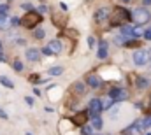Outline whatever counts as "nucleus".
Returning a JSON list of instances; mask_svg holds the SVG:
<instances>
[{
  "label": "nucleus",
  "instance_id": "f257e3e1",
  "mask_svg": "<svg viewBox=\"0 0 151 135\" xmlns=\"http://www.w3.org/2000/svg\"><path fill=\"white\" fill-rule=\"evenodd\" d=\"M130 19H132V14L121 5L114 7L113 12L109 14V25L111 27H121V25H125V21H130Z\"/></svg>",
  "mask_w": 151,
  "mask_h": 135
},
{
  "label": "nucleus",
  "instance_id": "f03ea898",
  "mask_svg": "<svg viewBox=\"0 0 151 135\" xmlns=\"http://www.w3.org/2000/svg\"><path fill=\"white\" fill-rule=\"evenodd\" d=\"M42 21V16H40V12L37 11H27V14L23 16V18H19V25L23 27V28H28V30H32V28H35L39 23Z\"/></svg>",
  "mask_w": 151,
  "mask_h": 135
},
{
  "label": "nucleus",
  "instance_id": "7ed1b4c3",
  "mask_svg": "<svg viewBox=\"0 0 151 135\" xmlns=\"http://www.w3.org/2000/svg\"><path fill=\"white\" fill-rule=\"evenodd\" d=\"M132 19H134L137 25H146L151 19V14L146 7H137V9L132 12Z\"/></svg>",
  "mask_w": 151,
  "mask_h": 135
},
{
  "label": "nucleus",
  "instance_id": "20e7f679",
  "mask_svg": "<svg viewBox=\"0 0 151 135\" xmlns=\"http://www.w3.org/2000/svg\"><path fill=\"white\" fill-rule=\"evenodd\" d=\"M100 112H102L100 98H91L90 100V109H88V116L90 118H97V116H100Z\"/></svg>",
  "mask_w": 151,
  "mask_h": 135
},
{
  "label": "nucleus",
  "instance_id": "39448f33",
  "mask_svg": "<svg viewBox=\"0 0 151 135\" xmlns=\"http://www.w3.org/2000/svg\"><path fill=\"white\" fill-rule=\"evenodd\" d=\"M109 9L107 7H102V9H99L97 12H95V23L97 25H106V23H109Z\"/></svg>",
  "mask_w": 151,
  "mask_h": 135
},
{
  "label": "nucleus",
  "instance_id": "423d86ee",
  "mask_svg": "<svg viewBox=\"0 0 151 135\" xmlns=\"http://www.w3.org/2000/svg\"><path fill=\"white\" fill-rule=\"evenodd\" d=\"M109 97H111L114 102H121L128 97V93H127L125 88H111V90H109Z\"/></svg>",
  "mask_w": 151,
  "mask_h": 135
},
{
  "label": "nucleus",
  "instance_id": "0eeeda50",
  "mask_svg": "<svg viewBox=\"0 0 151 135\" xmlns=\"http://www.w3.org/2000/svg\"><path fill=\"white\" fill-rule=\"evenodd\" d=\"M148 60H150V53H146V51H142V49H139V51L134 53V63H135V65L142 67V65L148 63Z\"/></svg>",
  "mask_w": 151,
  "mask_h": 135
},
{
  "label": "nucleus",
  "instance_id": "6e6552de",
  "mask_svg": "<svg viewBox=\"0 0 151 135\" xmlns=\"http://www.w3.org/2000/svg\"><path fill=\"white\" fill-rule=\"evenodd\" d=\"M88 112L86 111H83V112H77V114H74L70 119H72V123H74L76 126H83V125H86V121H88Z\"/></svg>",
  "mask_w": 151,
  "mask_h": 135
},
{
  "label": "nucleus",
  "instance_id": "1a4fd4ad",
  "mask_svg": "<svg viewBox=\"0 0 151 135\" xmlns=\"http://www.w3.org/2000/svg\"><path fill=\"white\" fill-rule=\"evenodd\" d=\"M53 25L58 27V28H65V25H67V16L62 14V12H53Z\"/></svg>",
  "mask_w": 151,
  "mask_h": 135
},
{
  "label": "nucleus",
  "instance_id": "9d476101",
  "mask_svg": "<svg viewBox=\"0 0 151 135\" xmlns=\"http://www.w3.org/2000/svg\"><path fill=\"white\" fill-rule=\"evenodd\" d=\"M70 93L76 95V97H83V95L86 93V86H84V83H74V84H72Z\"/></svg>",
  "mask_w": 151,
  "mask_h": 135
},
{
  "label": "nucleus",
  "instance_id": "9b49d317",
  "mask_svg": "<svg viewBox=\"0 0 151 135\" xmlns=\"http://www.w3.org/2000/svg\"><path fill=\"white\" fill-rule=\"evenodd\" d=\"M86 83H88L91 88H99V86L102 84V79H100L97 74H88V77H86Z\"/></svg>",
  "mask_w": 151,
  "mask_h": 135
},
{
  "label": "nucleus",
  "instance_id": "f8f14e48",
  "mask_svg": "<svg viewBox=\"0 0 151 135\" xmlns=\"http://www.w3.org/2000/svg\"><path fill=\"white\" fill-rule=\"evenodd\" d=\"M27 60H30V62H39V60H40V51H39V49H34V47L27 49Z\"/></svg>",
  "mask_w": 151,
  "mask_h": 135
},
{
  "label": "nucleus",
  "instance_id": "ddd939ff",
  "mask_svg": "<svg viewBox=\"0 0 151 135\" xmlns=\"http://www.w3.org/2000/svg\"><path fill=\"white\" fill-rule=\"evenodd\" d=\"M47 47L53 51V55H58V53H62V42L56 39V40H51L49 44H47Z\"/></svg>",
  "mask_w": 151,
  "mask_h": 135
},
{
  "label": "nucleus",
  "instance_id": "4468645a",
  "mask_svg": "<svg viewBox=\"0 0 151 135\" xmlns=\"http://www.w3.org/2000/svg\"><path fill=\"white\" fill-rule=\"evenodd\" d=\"M97 56H99L100 60H104V58H107V42H106V40H102V42H100V46H99V53H97Z\"/></svg>",
  "mask_w": 151,
  "mask_h": 135
},
{
  "label": "nucleus",
  "instance_id": "2eb2a0df",
  "mask_svg": "<svg viewBox=\"0 0 151 135\" xmlns=\"http://www.w3.org/2000/svg\"><path fill=\"white\" fill-rule=\"evenodd\" d=\"M135 84H137V88H139V90H144V88H148V86H150V81H148L146 77H137Z\"/></svg>",
  "mask_w": 151,
  "mask_h": 135
},
{
  "label": "nucleus",
  "instance_id": "dca6fc26",
  "mask_svg": "<svg viewBox=\"0 0 151 135\" xmlns=\"http://www.w3.org/2000/svg\"><path fill=\"white\" fill-rule=\"evenodd\" d=\"M0 84H4L5 88H9V90H12L14 88V83L9 79V77H5V75H0Z\"/></svg>",
  "mask_w": 151,
  "mask_h": 135
},
{
  "label": "nucleus",
  "instance_id": "f3484780",
  "mask_svg": "<svg viewBox=\"0 0 151 135\" xmlns=\"http://www.w3.org/2000/svg\"><path fill=\"white\" fill-rule=\"evenodd\" d=\"M7 25H9V18H7V14H0V30H5Z\"/></svg>",
  "mask_w": 151,
  "mask_h": 135
},
{
  "label": "nucleus",
  "instance_id": "a211bd4d",
  "mask_svg": "<svg viewBox=\"0 0 151 135\" xmlns=\"http://www.w3.org/2000/svg\"><path fill=\"white\" fill-rule=\"evenodd\" d=\"M121 35H123V37H125V35H127V37H132V35H134V28L128 27V25H123V28H121Z\"/></svg>",
  "mask_w": 151,
  "mask_h": 135
},
{
  "label": "nucleus",
  "instance_id": "6ab92c4d",
  "mask_svg": "<svg viewBox=\"0 0 151 135\" xmlns=\"http://www.w3.org/2000/svg\"><path fill=\"white\" fill-rule=\"evenodd\" d=\"M100 102H102V111H104V109H109L113 103H116V102H114L111 97H109V98H106V100H100Z\"/></svg>",
  "mask_w": 151,
  "mask_h": 135
},
{
  "label": "nucleus",
  "instance_id": "aec40b11",
  "mask_svg": "<svg viewBox=\"0 0 151 135\" xmlns=\"http://www.w3.org/2000/svg\"><path fill=\"white\" fill-rule=\"evenodd\" d=\"M47 74H49V75H60V74H63V68L62 67H53V68H49Z\"/></svg>",
  "mask_w": 151,
  "mask_h": 135
},
{
  "label": "nucleus",
  "instance_id": "412c9836",
  "mask_svg": "<svg viewBox=\"0 0 151 135\" xmlns=\"http://www.w3.org/2000/svg\"><path fill=\"white\" fill-rule=\"evenodd\" d=\"M34 37L40 40V39H44V37H46V32H44L42 28H35V30H34Z\"/></svg>",
  "mask_w": 151,
  "mask_h": 135
},
{
  "label": "nucleus",
  "instance_id": "4be33fe9",
  "mask_svg": "<svg viewBox=\"0 0 151 135\" xmlns=\"http://www.w3.org/2000/svg\"><path fill=\"white\" fill-rule=\"evenodd\" d=\"M141 42L139 40H125V47H139Z\"/></svg>",
  "mask_w": 151,
  "mask_h": 135
},
{
  "label": "nucleus",
  "instance_id": "5701e85b",
  "mask_svg": "<svg viewBox=\"0 0 151 135\" xmlns=\"http://www.w3.org/2000/svg\"><path fill=\"white\" fill-rule=\"evenodd\" d=\"M91 126H93V128H97V130H100V128H102V119H100L99 116H97V118H93V123H91Z\"/></svg>",
  "mask_w": 151,
  "mask_h": 135
},
{
  "label": "nucleus",
  "instance_id": "b1692460",
  "mask_svg": "<svg viewBox=\"0 0 151 135\" xmlns=\"http://www.w3.org/2000/svg\"><path fill=\"white\" fill-rule=\"evenodd\" d=\"M93 126H90V125H83V134L84 135H93Z\"/></svg>",
  "mask_w": 151,
  "mask_h": 135
},
{
  "label": "nucleus",
  "instance_id": "393cba45",
  "mask_svg": "<svg viewBox=\"0 0 151 135\" xmlns=\"http://www.w3.org/2000/svg\"><path fill=\"white\" fill-rule=\"evenodd\" d=\"M12 67H14L16 72H21V70H23V63H21L19 60H14V62H12Z\"/></svg>",
  "mask_w": 151,
  "mask_h": 135
},
{
  "label": "nucleus",
  "instance_id": "a878e982",
  "mask_svg": "<svg viewBox=\"0 0 151 135\" xmlns=\"http://www.w3.org/2000/svg\"><path fill=\"white\" fill-rule=\"evenodd\" d=\"M9 25H11V27H18V25H19V18H16V16L9 18Z\"/></svg>",
  "mask_w": 151,
  "mask_h": 135
},
{
  "label": "nucleus",
  "instance_id": "bb28decb",
  "mask_svg": "<svg viewBox=\"0 0 151 135\" xmlns=\"http://www.w3.org/2000/svg\"><path fill=\"white\" fill-rule=\"evenodd\" d=\"M142 34H144V30H142L141 27H137V28H134V37H141Z\"/></svg>",
  "mask_w": 151,
  "mask_h": 135
},
{
  "label": "nucleus",
  "instance_id": "cd10ccee",
  "mask_svg": "<svg viewBox=\"0 0 151 135\" xmlns=\"http://www.w3.org/2000/svg\"><path fill=\"white\" fill-rule=\"evenodd\" d=\"M42 55H47V56H51V55H53V51H51L47 46H44V47H42Z\"/></svg>",
  "mask_w": 151,
  "mask_h": 135
},
{
  "label": "nucleus",
  "instance_id": "c85d7f7f",
  "mask_svg": "<svg viewBox=\"0 0 151 135\" xmlns=\"http://www.w3.org/2000/svg\"><path fill=\"white\" fill-rule=\"evenodd\" d=\"M144 39H146V40H151V28H148V30H144Z\"/></svg>",
  "mask_w": 151,
  "mask_h": 135
},
{
  "label": "nucleus",
  "instance_id": "c756f323",
  "mask_svg": "<svg viewBox=\"0 0 151 135\" xmlns=\"http://www.w3.org/2000/svg\"><path fill=\"white\" fill-rule=\"evenodd\" d=\"M21 7H23L25 11H32V4H30V2H25V4H21Z\"/></svg>",
  "mask_w": 151,
  "mask_h": 135
},
{
  "label": "nucleus",
  "instance_id": "7c9ffc66",
  "mask_svg": "<svg viewBox=\"0 0 151 135\" xmlns=\"http://www.w3.org/2000/svg\"><path fill=\"white\" fill-rule=\"evenodd\" d=\"M144 126H146V128L151 126V116H146V118H144Z\"/></svg>",
  "mask_w": 151,
  "mask_h": 135
},
{
  "label": "nucleus",
  "instance_id": "2f4dec72",
  "mask_svg": "<svg viewBox=\"0 0 151 135\" xmlns=\"http://www.w3.org/2000/svg\"><path fill=\"white\" fill-rule=\"evenodd\" d=\"M39 81H40L39 75H30V83H39Z\"/></svg>",
  "mask_w": 151,
  "mask_h": 135
},
{
  "label": "nucleus",
  "instance_id": "473e14b6",
  "mask_svg": "<svg viewBox=\"0 0 151 135\" xmlns=\"http://www.w3.org/2000/svg\"><path fill=\"white\" fill-rule=\"evenodd\" d=\"M88 44H90L91 47H95V39H93V37H88Z\"/></svg>",
  "mask_w": 151,
  "mask_h": 135
},
{
  "label": "nucleus",
  "instance_id": "72a5a7b5",
  "mask_svg": "<svg viewBox=\"0 0 151 135\" xmlns=\"http://www.w3.org/2000/svg\"><path fill=\"white\" fill-rule=\"evenodd\" d=\"M0 118H2V119H7L9 116H7V112H5V111H2V109H0Z\"/></svg>",
  "mask_w": 151,
  "mask_h": 135
},
{
  "label": "nucleus",
  "instance_id": "f704fd0d",
  "mask_svg": "<svg viewBox=\"0 0 151 135\" xmlns=\"http://www.w3.org/2000/svg\"><path fill=\"white\" fill-rule=\"evenodd\" d=\"M25 102H27L28 105H34V98H32V97H27V98H25Z\"/></svg>",
  "mask_w": 151,
  "mask_h": 135
},
{
  "label": "nucleus",
  "instance_id": "c9c22d12",
  "mask_svg": "<svg viewBox=\"0 0 151 135\" xmlns=\"http://www.w3.org/2000/svg\"><path fill=\"white\" fill-rule=\"evenodd\" d=\"M39 11H40V12H46V11H47V7H46V5H40V7H39Z\"/></svg>",
  "mask_w": 151,
  "mask_h": 135
},
{
  "label": "nucleus",
  "instance_id": "e433bc0d",
  "mask_svg": "<svg viewBox=\"0 0 151 135\" xmlns=\"http://www.w3.org/2000/svg\"><path fill=\"white\" fill-rule=\"evenodd\" d=\"M144 2V5H151V0H142Z\"/></svg>",
  "mask_w": 151,
  "mask_h": 135
},
{
  "label": "nucleus",
  "instance_id": "4c0bfd02",
  "mask_svg": "<svg viewBox=\"0 0 151 135\" xmlns=\"http://www.w3.org/2000/svg\"><path fill=\"white\" fill-rule=\"evenodd\" d=\"M150 105H151V97H150Z\"/></svg>",
  "mask_w": 151,
  "mask_h": 135
},
{
  "label": "nucleus",
  "instance_id": "58836bf2",
  "mask_svg": "<svg viewBox=\"0 0 151 135\" xmlns=\"http://www.w3.org/2000/svg\"><path fill=\"white\" fill-rule=\"evenodd\" d=\"M123 2H130V0H123Z\"/></svg>",
  "mask_w": 151,
  "mask_h": 135
},
{
  "label": "nucleus",
  "instance_id": "ea45409f",
  "mask_svg": "<svg viewBox=\"0 0 151 135\" xmlns=\"http://www.w3.org/2000/svg\"><path fill=\"white\" fill-rule=\"evenodd\" d=\"M27 135H32V134H27Z\"/></svg>",
  "mask_w": 151,
  "mask_h": 135
},
{
  "label": "nucleus",
  "instance_id": "a19ab883",
  "mask_svg": "<svg viewBox=\"0 0 151 135\" xmlns=\"http://www.w3.org/2000/svg\"><path fill=\"white\" fill-rule=\"evenodd\" d=\"M146 135H151V134H146Z\"/></svg>",
  "mask_w": 151,
  "mask_h": 135
},
{
  "label": "nucleus",
  "instance_id": "79ce46f5",
  "mask_svg": "<svg viewBox=\"0 0 151 135\" xmlns=\"http://www.w3.org/2000/svg\"><path fill=\"white\" fill-rule=\"evenodd\" d=\"M7 2H11V0H7Z\"/></svg>",
  "mask_w": 151,
  "mask_h": 135
}]
</instances>
